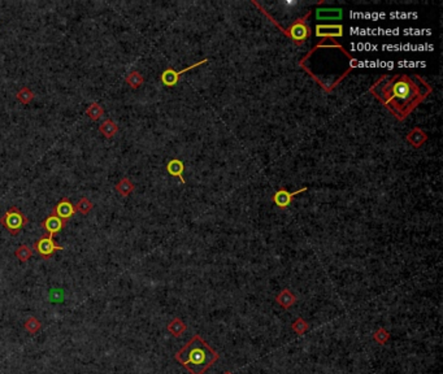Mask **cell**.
<instances>
[{
	"label": "cell",
	"mask_w": 443,
	"mask_h": 374,
	"mask_svg": "<svg viewBox=\"0 0 443 374\" xmlns=\"http://www.w3.org/2000/svg\"><path fill=\"white\" fill-rule=\"evenodd\" d=\"M423 98L420 84L414 83L412 78L407 76L391 78L390 82L383 84L381 90V99L386 107L400 117L407 116Z\"/></svg>",
	"instance_id": "obj_1"
},
{
	"label": "cell",
	"mask_w": 443,
	"mask_h": 374,
	"mask_svg": "<svg viewBox=\"0 0 443 374\" xmlns=\"http://www.w3.org/2000/svg\"><path fill=\"white\" fill-rule=\"evenodd\" d=\"M218 357L220 355L198 334L174 355V359L187 369L190 374H204L217 361Z\"/></svg>",
	"instance_id": "obj_2"
},
{
	"label": "cell",
	"mask_w": 443,
	"mask_h": 374,
	"mask_svg": "<svg viewBox=\"0 0 443 374\" xmlns=\"http://www.w3.org/2000/svg\"><path fill=\"white\" fill-rule=\"evenodd\" d=\"M29 222V218L23 215L17 207H11L8 211L0 217V223L7 229L11 235H17Z\"/></svg>",
	"instance_id": "obj_3"
},
{
	"label": "cell",
	"mask_w": 443,
	"mask_h": 374,
	"mask_svg": "<svg viewBox=\"0 0 443 374\" xmlns=\"http://www.w3.org/2000/svg\"><path fill=\"white\" fill-rule=\"evenodd\" d=\"M33 248L35 249V252L38 255L41 256V257L46 258V260L51 257L55 252H58V251H63L64 249L63 247L58 246L55 243L53 237H51V235H43V237H41V238L35 242Z\"/></svg>",
	"instance_id": "obj_4"
},
{
	"label": "cell",
	"mask_w": 443,
	"mask_h": 374,
	"mask_svg": "<svg viewBox=\"0 0 443 374\" xmlns=\"http://www.w3.org/2000/svg\"><path fill=\"white\" fill-rule=\"evenodd\" d=\"M41 225L42 227L48 233V235L53 237V235L60 233L61 230L67 226V221L61 220L60 217H58V216H55L52 213V215H49L48 217L44 218V221L41 223Z\"/></svg>",
	"instance_id": "obj_5"
},
{
	"label": "cell",
	"mask_w": 443,
	"mask_h": 374,
	"mask_svg": "<svg viewBox=\"0 0 443 374\" xmlns=\"http://www.w3.org/2000/svg\"><path fill=\"white\" fill-rule=\"evenodd\" d=\"M75 213V208L68 197H63L60 202L55 206L53 208V215L60 217L61 220L68 221L69 218H72Z\"/></svg>",
	"instance_id": "obj_6"
},
{
	"label": "cell",
	"mask_w": 443,
	"mask_h": 374,
	"mask_svg": "<svg viewBox=\"0 0 443 374\" xmlns=\"http://www.w3.org/2000/svg\"><path fill=\"white\" fill-rule=\"evenodd\" d=\"M99 133L102 134L104 138H107V139H110V138H113V136L119 133V126H117V124L113 120L108 119L99 125Z\"/></svg>",
	"instance_id": "obj_7"
},
{
	"label": "cell",
	"mask_w": 443,
	"mask_h": 374,
	"mask_svg": "<svg viewBox=\"0 0 443 374\" xmlns=\"http://www.w3.org/2000/svg\"><path fill=\"white\" fill-rule=\"evenodd\" d=\"M191 69V68H187V69L182 70V72H176V70L173 69H167L165 72L161 74V81L162 83L165 84V86H174V84L178 82V78H180V76L182 74V73H185L186 70Z\"/></svg>",
	"instance_id": "obj_8"
},
{
	"label": "cell",
	"mask_w": 443,
	"mask_h": 374,
	"mask_svg": "<svg viewBox=\"0 0 443 374\" xmlns=\"http://www.w3.org/2000/svg\"><path fill=\"white\" fill-rule=\"evenodd\" d=\"M303 191H306V187H303V189L299 190V191L294 192V194H289V192H286L285 190H281V191L277 192V194L274 195V202L278 204V206L281 207V208H286V207L290 204V202H291V197H293L294 195H298L299 192H303Z\"/></svg>",
	"instance_id": "obj_9"
},
{
	"label": "cell",
	"mask_w": 443,
	"mask_h": 374,
	"mask_svg": "<svg viewBox=\"0 0 443 374\" xmlns=\"http://www.w3.org/2000/svg\"><path fill=\"white\" fill-rule=\"evenodd\" d=\"M85 114H86L91 121H98V120L104 114V109H103V107L99 104V103H91V104L85 109Z\"/></svg>",
	"instance_id": "obj_10"
},
{
	"label": "cell",
	"mask_w": 443,
	"mask_h": 374,
	"mask_svg": "<svg viewBox=\"0 0 443 374\" xmlns=\"http://www.w3.org/2000/svg\"><path fill=\"white\" fill-rule=\"evenodd\" d=\"M186 329L187 328H186L185 322L180 319H173L168 324V331L172 334V335L176 336V338L182 335V334L186 331Z\"/></svg>",
	"instance_id": "obj_11"
},
{
	"label": "cell",
	"mask_w": 443,
	"mask_h": 374,
	"mask_svg": "<svg viewBox=\"0 0 443 374\" xmlns=\"http://www.w3.org/2000/svg\"><path fill=\"white\" fill-rule=\"evenodd\" d=\"M133 190H134L133 182H131V181L126 177L122 178V180H120L119 183L116 185V191L124 197L129 196V195L133 192Z\"/></svg>",
	"instance_id": "obj_12"
},
{
	"label": "cell",
	"mask_w": 443,
	"mask_h": 374,
	"mask_svg": "<svg viewBox=\"0 0 443 374\" xmlns=\"http://www.w3.org/2000/svg\"><path fill=\"white\" fill-rule=\"evenodd\" d=\"M35 98V94L30 90L29 87H22L16 94V100L21 104H30L33 102V99Z\"/></svg>",
	"instance_id": "obj_13"
},
{
	"label": "cell",
	"mask_w": 443,
	"mask_h": 374,
	"mask_svg": "<svg viewBox=\"0 0 443 374\" xmlns=\"http://www.w3.org/2000/svg\"><path fill=\"white\" fill-rule=\"evenodd\" d=\"M15 256L21 261V263H26L29 258L33 256V249L30 248L27 244H22L15 251Z\"/></svg>",
	"instance_id": "obj_14"
},
{
	"label": "cell",
	"mask_w": 443,
	"mask_h": 374,
	"mask_svg": "<svg viewBox=\"0 0 443 374\" xmlns=\"http://www.w3.org/2000/svg\"><path fill=\"white\" fill-rule=\"evenodd\" d=\"M167 169H168V171L172 174V176H174V177H180L181 180L183 181L182 178L183 164L181 163L180 160H172V161H169Z\"/></svg>",
	"instance_id": "obj_15"
},
{
	"label": "cell",
	"mask_w": 443,
	"mask_h": 374,
	"mask_svg": "<svg viewBox=\"0 0 443 374\" xmlns=\"http://www.w3.org/2000/svg\"><path fill=\"white\" fill-rule=\"evenodd\" d=\"M74 208H75V212H79V213H82V215H87V213H90L91 209L94 208V206L90 202V199H87V197H81V199L77 202Z\"/></svg>",
	"instance_id": "obj_16"
},
{
	"label": "cell",
	"mask_w": 443,
	"mask_h": 374,
	"mask_svg": "<svg viewBox=\"0 0 443 374\" xmlns=\"http://www.w3.org/2000/svg\"><path fill=\"white\" fill-rule=\"evenodd\" d=\"M126 83L131 87V89H138V87L142 86L143 83V77L141 76V73L138 72H130L125 78Z\"/></svg>",
	"instance_id": "obj_17"
},
{
	"label": "cell",
	"mask_w": 443,
	"mask_h": 374,
	"mask_svg": "<svg viewBox=\"0 0 443 374\" xmlns=\"http://www.w3.org/2000/svg\"><path fill=\"white\" fill-rule=\"evenodd\" d=\"M41 328H42L41 321H39L38 319H35V317H29V319L25 321V324H23V329L30 334H35L37 331L41 330Z\"/></svg>",
	"instance_id": "obj_18"
},
{
	"label": "cell",
	"mask_w": 443,
	"mask_h": 374,
	"mask_svg": "<svg viewBox=\"0 0 443 374\" xmlns=\"http://www.w3.org/2000/svg\"><path fill=\"white\" fill-rule=\"evenodd\" d=\"M293 330L295 331L296 334H299V335H301V334H304L306 331H307L308 329V324L307 322H304L301 319H298L293 324Z\"/></svg>",
	"instance_id": "obj_19"
},
{
	"label": "cell",
	"mask_w": 443,
	"mask_h": 374,
	"mask_svg": "<svg viewBox=\"0 0 443 374\" xmlns=\"http://www.w3.org/2000/svg\"><path fill=\"white\" fill-rule=\"evenodd\" d=\"M373 338L376 339L377 343H379V344H385L386 340L389 339V333L385 330V329H378V330L374 333Z\"/></svg>",
	"instance_id": "obj_20"
},
{
	"label": "cell",
	"mask_w": 443,
	"mask_h": 374,
	"mask_svg": "<svg viewBox=\"0 0 443 374\" xmlns=\"http://www.w3.org/2000/svg\"><path fill=\"white\" fill-rule=\"evenodd\" d=\"M278 303L284 305L285 308L294 304V298L289 293H284L281 296H278Z\"/></svg>",
	"instance_id": "obj_21"
},
{
	"label": "cell",
	"mask_w": 443,
	"mask_h": 374,
	"mask_svg": "<svg viewBox=\"0 0 443 374\" xmlns=\"http://www.w3.org/2000/svg\"><path fill=\"white\" fill-rule=\"evenodd\" d=\"M300 32H304V33H307L308 30L306 29L304 26H303V25H298V23H296V25H294L293 27H291V34H293V37L295 39H301V37H300Z\"/></svg>",
	"instance_id": "obj_22"
},
{
	"label": "cell",
	"mask_w": 443,
	"mask_h": 374,
	"mask_svg": "<svg viewBox=\"0 0 443 374\" xmlns=\"http://www.w3.org/2000/svg\"><path fill=\"white\" fill-rule=\"evenodd\" d=\"M225 374H232V373H230V371H226V373H225Z\"/></svg>",
	"instance_id": "obj_23"
}]
</instances>
